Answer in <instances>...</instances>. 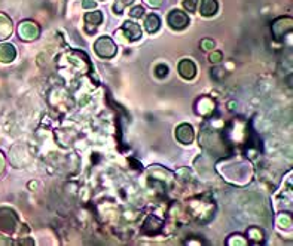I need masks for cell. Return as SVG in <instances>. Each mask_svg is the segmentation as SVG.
I'll return each mask as SVG.
<instances>
[{
    "label": "cell",
    "instance_id": "30",
    "mask_svg": "<svg viewBox=\"0 0 293 246\" xmlns=\"http://www.w3.org/2000/svg\"><path fill=\"white\" fill-rule=\"evenodd\" d=\"M82 6H83L85 9H94V8L97 6V3H96V0H83V2H82Z\"/></svg>",
    "mask_w": 293,
    "mask_h": 246
},
{
    "label": "cell",
    "instance_id": "10",
    "mask_svg": "<svg viewBox=\"0 0 293 246\" xmlns=\"http://www.w3.org/2000/svg\"><path fill=\"white\" fill-rule=\"evenodd\" d=\"M118 31H119V33H124L127 42H136V40L141 38V28H140V25L136 24V22H131V21L124 22V25H122L121 30H118Z\"/></svg>",
    "mask_w": 293,
    "mask_h": 246
},
{
    "label": "cell",
    "instance_id": "23",
    "mask_svg": "<svg viewBox=\"0 0 293 246\" xmlns=\"http://www.w3.org/2000/svg\"><path fill=\"white\" fill-rule=\"evenodd\" d=\"M133 2H134V0H116L115 5H113V11H115V14L121 15V14L124 12V9H125L128 5H131Z\"/></svg>",
    "mask_w": 293,
    "mask_h": 246
},
{
    "label": "cell",
    "instance_id": "24",
    "mask_svg": "<svg viewBox=\"0 0 293 246\" xmlns=\"http://www.w3.org/2000/svg\"><path fill=\"white\" fill-rule=\"evenodd\" d=\"M199 46H201V49H202V51H212V49L215 48V42H213L212 39L206 38L201 40Z\"/></svg>",
    "mask_w": 293,
    "mask_h": 246
},
{
    "label": "cell",
    "instance_id": "2",
    "mask_svg": "<svg viewBox=\"0 0 293 246\" xmlns=\"http://www.w3.org/2000/svg\"><path fill=\"white\" fill-rule=\"evenodd\" d=\"M199 143L204 149H207L213 154H220V156L226 154V144L223 139V133H217L215 129H204L199 136Z\"/></svg>",
    "mask_w": 293,
    "mask_h": 246
},
{
    "label": "cell",
    "instance_id": "25",
    "mask_svg": "<svg viewBox=\"0 0 293 246\" xmlns=\"http://www.w3.org/2000/svg\"><path fill=\"white\" fill-rule=\"evenodd\" d=\"M155 75L159 79H164V77L168 75V67L165 65V64H159L157 65V68H155Z\"/></svg>",
    "mask_w": 293,
    "mask_h": 246
},
{
    "label": "cell",
    "instance_id": "21",
    "mask_svg": "<svg viewBox=\"0 0 293 246\" xmlns=\"http://www.w3.org/2000/svg\"><path fill=\"white\" fill-rule=\"evenodd\" d=\"M249 243L246 237H243L241 234H232L228 240H226V245L228 246H246Z\"/></svg>",
    "mask_w": 293,
    "mask_h": 246
},
{
    "label": "cell",
    "instance_id": "11",
    "mask_svg": "<svg viewBox=\"0 0 293 246\" xmlns=\"http://www.w3.org/2000/svg\"><path fill=\"white\" fill-rule=\"evenodd\" d=\"M194 128L188 123H182L179 125L176 129V138L179 139V143L182 144H191L194 141Z\"/></svg>",
    "mask_w": 293,
    "mask_h": 246
},
{
    "label": "cell",
    "instance_id": "32",
    "mask_svg": "<svg viewBox=\"0 0 293 246\" xmlns=\"http://www.w3.org/2000/svg\"><path fill=\"white\" fill-rule=\"evenodd\" d=\"M0 245H12V240L9 237H5V236H0Z\"/></svg>",
    "mask_w": 293,
    "mask_h": 246
},
{
    "label": "cell",
    "instance_id": "22",
    "mask_svg": "<svg viewBox=\"0 0 293 246\" xmlns=\"http://www.w3.org/2000/svg\"><path fill=\"white\" fill-rule=\"evenodd\" d=\"M176 177L179 181H182V183H188V181H191L192 173H191V170L188 169V168H182V169H179L176 172Z\"/></svg>",
    "mask_w": 293,
    "mask_h": 246
},
{
    "label": "cell",
    "instance_id": "4",
    "mask_svg": "<svg viewBox=\"0 0 293 246\" xmlns=\"http://www.w3.org/2000/svg\"><path fill=\"white\" fill-rule=\"evenodd\" d=\"M20 224L17 212L11 208H0V231L12 234Z\"/></svg>",
    "mask_w": 293,
    "mask_h": 246
},
{
    "label": "cell",
    "instance_id": "31",
    "mask_svg": "<svg viewBox=\"0 0 293 246\" xmlns=\"http://www.w3.org/2000/svg\"><path fill=\"white\" fill-rule=\"evenodd\" d=\"M5 165H6V162H5V156H3V153L0 152V177H2V173L5 172Z\"/></svg>",
    "mask_w": 293,
    "mask_h": 246
},
{
    "label": "cell",
    "instance_id": "27",
    "mask_svg": "<svg viewBox=\"0 0 293 246\" xmlns=\"http://www.w3.org/2000/svg\"><path fill=\"white\" fill-rule=\"evenodd\" d=\"M130 15L133 17V18H141L143 15H144V8L143 6H134L131 11H130Z\"/></svg>",
    "mask_w": 293,
    "mask_h": 246
},
{
    "label": "cell",
    "instance_id": "20",
    "mask_svg": "<svg viewBox=\"0 0 293 246\" xmlns=\"http://www.w3.org/2000/svg\"><path fill=\"white\" fill-rule=\"evenodd\" d=\"M277 223H278L280 227L284 228V230H292V217H290L289 214H286V212H283V214L278 215Z\"/></svg>",
    "mask_w": 293,
    "mask_h": 246
},
{
    "label": "cell",
    "instance_id": "19",
    "mask_svg": "<svg viewBox=\"0 0 293 246\" xmlns=\"http://www.w3.org/2000/svg\"><path fill=\"white\" fill-rule=\"evenodd\" d=\"M85 22H86V27L93 25V28H97L98 25L103 22V14L101 11H91L85 15Z\"/></svg>",
    "mask_w": 293,
    "mask_h": 246
},
{
    "label": "cell",
    "instance_id": "6",
    "mask_svg": "<svg viewBox=\"0 0 293 246\" xmlns=\"http://www.w3.org/2000/svg\"><path fill=\"white\" fill-rule=\"evenodd\" d=\"M18 36L24 42H33L40 36V27L32 19H24L18 24Z\"/></svg>",
    "mask_w": 293,
    "mask_h": 246
},
{
    "label": "cell",
    "instance_id": "8",
    "mask_svg": "<svg viewBox=\"0 0 293 246\" xmlns=\"http://www.w3.org/2000/svg\"><path fill=\"white\" fill-rule=\"evenodd\" d=\"M274 38L277 40H281L286 34L292 33V18L286 17V18H278L277 21H274L271 25Z\"/></svg>",
    "mask_w": 293,
    "mask_h": 246
},
{
    "label": "cell",
    "instance_id": "16",
    "mask_svg": "<svg viewBox=\"0 0 293 246\" xmlns=\"http://www.w3.org/2000/svg\"><path fill=\"white\" fill-rule=\"evenodd\" d=\"M217 0H201V8L199 12L202 17H213L217 12Z\"/></svg>",
    "mask_w": 293,
    "mask_h": 246
},
{
    "label": "cell",
    "instance_id": "9",
    "mask_svg": "<svg viewBox=\"0 0 293 246\" xmlns=\"http://www.w3.org/2000/svg\"><path fill=\"white\" fill-rule=\"evenodd\" d=\"M162 227H164L162 220H159L155 215H149L141 226V233L148 234V236H157L162 231Z\"/></svg>",
    "mask_w": 293,
    "mask_h": 246
},
{
    "label": "cell",
    "instance_id": "17",
    "mask_svg": "<svg viewBox=\"0 0 293 246\" xmlns=\"http://www.w3.org/2000/svg\"><path fill=\"white\" fill-rule=\"evenodd\" d=\"M247 242L253 243V245H260L263 243V231L259 227H250L247 230Z\"/></svg>",
    "mask_w": 293,
    "mask_h": 246
},
{
    "label": "cell",
    "instance_id": "12",
    "mask_svg": "<svg viewBox=\"0 0 293 246\" xmlns=\"http://www.w3.org/2000/svg\"><path fill=\"white\" fill-rule=\"evenodd\" d=\"M177 70H179V75L186 80H192L196 76V65L191 59H182L179 62Z\"/></svg>",
    "mask_w": 293,
    "mask_h": 246
},
{
    "label": "cell",
    "instance_id": "33",
    "mask_svg": "<svg viewBox=\"0 0 293 246\" xmlns=\"http://www.w3.org/2000/svg\"><path fill=\"white\" fill-rule=\"evenodd\" d=\"M18 243H20V245H33V240H24V239H20Z\"/></svg>",
    "mask_w": 293,
    "mask_h": 246
},
{
    "label": "cell",
    "instance_id": "14",
    "mask_svg": "<svg viewBox=\"0 0 293 246\" xmlns=\"http://www.w3.org/2000/svg\"><path fill=\"white\" fill-rule=\"evenodd\" d=\"M17 57L15 46L12 43H0V62L9 64Z\"/></svg>",
    "mask_w": 293,
    "mask_h": 246
},
{
    "label": "cell",
    "instance_id": "13",
    "mask_svg": "<svg viewBox=\"0 0 293 246\" xmlns=\"http://www.w3.org/2000/svg\"><path fill=\"white\" fill-rule=\"evenodd\" d=\"M215 101L212 98H209V96H202L196 102V113L199 114V116H202V117H209L210 114L215 112Z\"/></svg>",
    "mask_w": 293,
    "mask_h": 246
},
{
    "label": "cell",
    "instance_id": "26",
    "mask_svg": "<svg viewBox=\"0 0 293 246\" xmlns=\"http://www.w3.org/2000/svg\"><path fill=\"white\" fill-rule=\"evenodd\" d=\"M196 6H198V0H185L183 2V8L188 12H195Z\"/></svg>",
    "mask_w": 293,
    "mask_h": 246
},
{
    "label": "cell",
    "instance_id": "15",
    "mask_svg": "<svg viewBox=\"0 0 293 246\" xmlns=\"http://www.w3.org/2000/svg\"><path fill=\"white\" fill-rule=\"evenodd\" d=\"M12 21L11 18L6 15V14H3V12H0V40H5V39H8L11 34H12Z\"/></svg>",
    "mask_w": 293,
    "mask_h": 246
},
{
    "label": "cell",
    "instance_id": "18",
    "mask_svg": "<svg viewBox=\"0 0 293 246\" xmlns=\"http://www.w3.org/2000/svg\"><path fill=\"white\" fill-rule=\"evenodd\" d=\"M144 27H146V30H148V33H157L158 30H159V27H161V19L158 17L157 14H149L146 19H144Z\"/></svg>",
    "mask_w": 293,
    "mask_h": 246
},
{
    "label": "cell",
    "instance_id": "3",
    "mask_svg": "<svg viewBox=\"0 0 293 246\" xmlns=\"http://www.w3.org/2000/svg\"><path fill=\"white\" fill-rule=\"evenodd\" d=\"M189 212L192 217H195L198 221L201 223H207L210 218H213V212H215V205L210 203L209 200H191L189 203Z\"/></svg>",
    "mask_w": 293,
    "mask_h": 246
},
{
    "label": "cell",
    "instance_id": "29",
    "mask_svg": "<svg viewBox=\"0 0 293 246\" xmlns=\"http://www.w3.org/2000/svg\"><path fill=\"white\" fill-rule=\"evenodd\" d=\"M144 3L151 8H159V6H162L164 0H144Z\"/></svg>",
    "mask_w": 293,
    "mask_h": 246
},
{
    "label": "cell",
    "instance_id": "1",
    "mask_svg": "<svg viewBox=\"0 0 293 246\" xmlns=\"http://www.w3.org/2000/svg\"><path fill=\"white\" fill-rule=\"evenodd\" d=\"M219 173L234 186H246L253 178V168L252 163L243 156H232L226 157L217 163Z\"/></svg>",
    "mask_w": 293,
    "mask_h": 246
},
{
    "label": "cell",
    "instance_id": "5",
    "mask_svg": "<svg viewBox=\"0 0 293 246\" xmlns=\"http://www.w3.org/2000/svg\"><path fill=\"white\" fill-rule=\"evenodd\" d=\"M94 51L100 58H106V59H110L116 55L118 48L116 43L107 36H103V38H98L97 42L94 43Z\"/></svg>",
    "mask_w": 293,
    "mask_h": 246
},
{
    "label": "cell",
    "instance_id": "7",
    "mask_svg": "<svg viewBox=\"0 0 293 246\" xmlns=\"http://www.w3.org/2000/svg\"><path fill=\"white\" fill-rule=\"evenodd\" d=\"M167 22L170 24V27L173 30L180 31V30H185L189 25V17H188L186 12H183L180 9H173L167 17Z\"/></svg>",
    "mask_w": 293,
    "mask_h": 246
},
{
    "label": "cell",
    "instance_id": "28",
    "mask_svg": "<svg viewBox=\"0 0 293 246\" xmlns=\"http://www.w3.org/2000/svg\"><path fill=\"white\" fill-rule=\"evenodd\" d=\"M222 59H223V55H222L220 51H213V52L210 54V57H209V61H210L212 64H219Z\"/></svg>",
    "mask_w": 293,
    "mask_h": 246
}]
</instances>
